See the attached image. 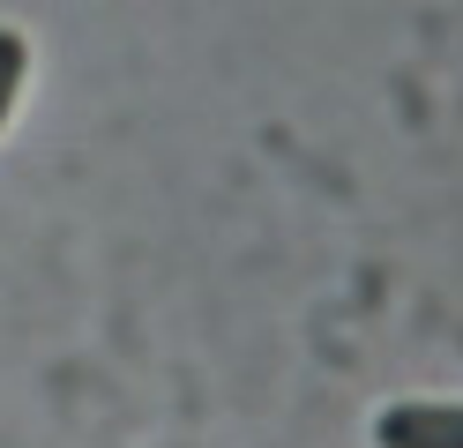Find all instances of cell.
I'll return each instance as SVG.
<instances>
[{"label": "cell", "mask_w": 463, "mask_h": 448, "mask_svg": "<svg viewBox=\"0 0 463 448\" xmlns=\"http://www.w3.org/2000/svg\"><path fill=\"white\" fill-rule=\"evenodd\" d=\"M382 448H463V404H389L373 418Z\"/></svg>", "instance_id": "obj_1"}, {"label": "cell", "mask_w": 463, "mask_h": 448, "mask_svg": "<svg viewBox=\"0 0 463 448\" xmlns=\"http://www.w3.org/2000/svg\"><path fill=\"white\" fill-rule=\"evenodd\" d=\"M23 68H31V45H23V30H8V23H0V128H8V112H15Z\"/></svg>", "instance_id": "obj_2"}]
</instances>
